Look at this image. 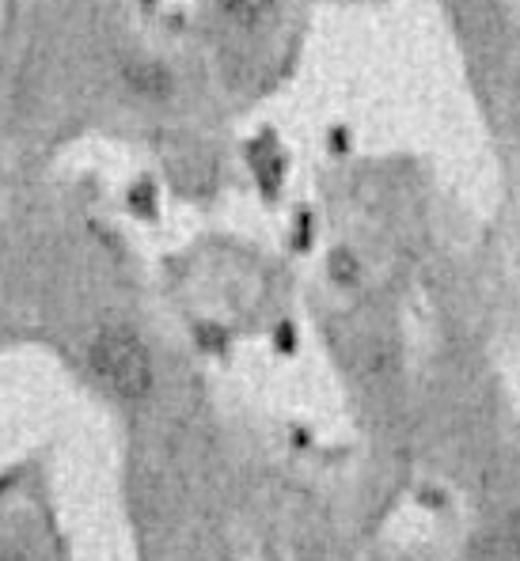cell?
Listing matches in <instances>:
<instances>
[{"label":"cell","instance_id":"6da1fadb","mask_svg":"<svg viewBox=\"0 0 520 561\" xmlns=\"http://www.w3.org/2000/svg\"><path fill=\"white\" fill-rule=\"evenodd\" d=\"M88 360H92V373L111 387L118 399H145L148 387H152V360H148V350L142 345V337L126 327H111L103 334H95L92 350H88Z\"/></svg>","mask_w":520,"mask_h":561},{"label":"cell","instance_id":"7a4b0ae2","mask_svg":"<svg viewBox=\"0 0 520 561\" xmlns=\"http://www.w3.org/2000/svg\"><path fill=\"white\" fill-rule=\"evenodd\" d=\"M122 80H126L129 92H137L142 99H156V103L176 92L171 72L160 61H152V57H126L122 61Z\"/></svg>","mask_w":520,"mask_h":561},{"label":"cell","instance_id":"277c9868","mask_svg":"<svg viewBox=\"0 0 520 561\" xmlns=\"http://www.w3.org/2000/svg\"><path fill=\"white\" fill-rule=\"evenodd\" d=\"M0 561H27L20 554V550H12V547H0Z\"/></svg>","mask_w":520,"mask_h":561},{"label":"cell","instance_id":"3957f363","mask_svg":"<svg viewBox=\"0 0 520 561\" xmlns=\"http://www.w3.org/2000/svg\"><path fill=\"white\" fill-rule=\"evenodd\" d=\"M509 547H513V554L520 558V513L513 516V524H509Z\"/></svg>","mask_w":520,"mask_h":561}]
</instances>
